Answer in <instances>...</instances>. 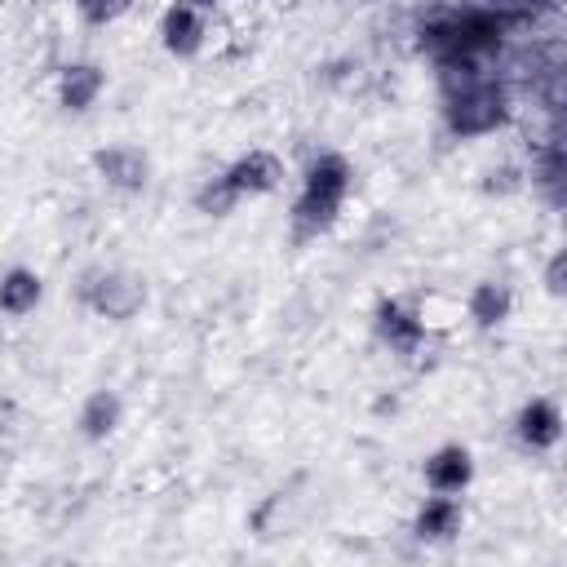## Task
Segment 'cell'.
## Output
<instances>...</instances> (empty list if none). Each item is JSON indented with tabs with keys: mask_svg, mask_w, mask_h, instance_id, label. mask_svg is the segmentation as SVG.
<instances>
[{
	"mask_svg": "<svg viewBox=\"0 0 567 567\" xmlns=\"http://www.w3.org/2000/svg\"><path fill=\"white\" fill-rule=\"evenodd\" d=\"M461 310L478 332H496L514 315V288L505 279H478V284H470Z\"/></svg>",
	"mask_w": 567,
	"mask_h": 567,
	"instance_id": "12",
	"label": "cell"
},
{
	"mask_svg": "<svg viewBox=\"0 0 567 567\" xmlns=\"http://www.w3.org/2000/svg\"><path fill=\"white\" fill-rule=\"evenodd\" d=\"M128 9H133V0H75V18H80L84 27H93V31L115 27Z\"/></svg>",
	"mask_w": 567,
	"mask_h": 567,
	"instance_id": "16",
	"label": "cell"
},
{
	"mask_svg": "<svg viewBox=\"0 0 567 567\" xmlns=\"http://www.w3.org/2000/svg\"><path fill=\"white\" fill-rule=\"evenodd\" d=\"M204 44H208V13L195 9L190 0H173L159 13V49L168 58H182L186 62V58L204 53Z\"/></svg>",
	"mask_w": 567,
	"mask_h": 567,
	"instance_id": "7",
	"label": "cell"
},
{
	"mask_svg": "<svg viewBox=\"0 0 567 567\" xmlns=\"http://www.w3.org/2000/svg\"><path fill=\"white\" fill-rule=\"evenodd\" d=\"M40 301H44V279L31 266L0 270V315L4 319H27Z\"/></svg>",
	"mask_w": 567,
	"mask_h": 567,
	"instance_id": "14",
	"label": "cell"
},
{
	"mask_svg": "<svg viewBox=\"0 0 567 567\" xmlns=\"http://www.w3.org/2000/svg\"><path fill=\"white\" fill-rule=\"evenodd\" d=\"M540 279H545V292H549V297H563V292H567V252H563V248L549 252Z\"/></svg>",
	"mask_w": 567,
	"mask_h": 567,
	"instance_id": "17",
	"label": "cell"
},
{
	"mask_svg": "<svg viewBox=\"0 0 567 567\" xmlns=\"http://www.w3.org/2000/svg\"><path fill=\"white\" fill-rule=\"evenodd\" d=\"M124 425V399L111 385H97L84 394L80 412H75V430L84 443H106L115 430Z\"/></svg>",
	"mask_w": 567,
	"mask_h": 567,
	"instance_id": "13",
	"label": "cell"
},
{
	"mask_svg": "<svg viewBox=\"0 0 567 567\" xmlns=\"http://www.w3.org/2000/svg\"><path fill=\"white\" fill-rule=\"evenodd\" d=\"M461 527H465V505L461 496H447V492H430L412 514V536L425 545H447L461 536Z\"/></svg>",
	"mask_w": 567,
	"mask_h": 567,
	"instance_id": "11",
	"label": "cell"
},
{
	"mask_svg": "<svg viewBox=\"0 0 567 567\" xmlns=\"http://www.w3.org/2000/svg\"><path fill=\"white\" fill-rule=\"evenodd\" d=\"M474 452L465 443H439L425 461H421V478L430 492H447V496H465L474 483Z\"/></svg>",
	"mask_w": 567,
	"mask_h": 567,
	"instance_id": "9",
	"label": "cell"
},
{
	"mask_svg": "<svg viewBox=\"0 0 567 567\" xmlns=\"http://www.w3.org/2000/svg\"><path fill=\"white\" fill-rule=\"evenodd\" d=\"M221 177L230 182V190H235L239 199H257V195H275V190L284 186L288 168H284V159H279L275 151L252 146V151L235 155V159L221 168Z\"/></svg>",
	"mask_w": 567,
	"mask_h": 567,
	"instance_id": "5",
	"label": "cell"
},
{
	"mask_svg": "<svg viewBox=\"0 0 567 567\" xmlns=\"http://www.w3.org/2000/svg\"><path fill=\"white\" fill-rule=\"evenodd\" d=\"M514 102L509 89L492 75H478L470 66V75H443V120L456 137H487L509 120Z\"/></svg>",
	"mask_w": 567,
	"mask_h": 567,
	"instance_id": "2",
	"label": "cell"
},
{
	"mask_svg": "<svg viewBox=\"0 0 567 567\" xmlns=\"http://www.w3.org/2000/svg\"><path fill=\"white\" fill-rule=\"evenodd\" d=\"M80 301L106 323H128L146 306V279L124 266H97L80 279Z\"/></svg>",
	"mask_w": 567,
	"mask_h": 567,
	"instance_id": "3",
	"label": "cell"
},
{
	"mask_svg": "<svg viewBox=\"0 0 567 567\" xmlns=\"http://www.w3.org/2000/svg\"><path fill=\"white\" fill-rule=\"evenodd\" d=\"M102 93H106V66H102V62L80 58V62L58 66V75H53V97H58V106H62L66 115L93 111Z\"/></svg>",
	"mask_w": 567,
	"mask_h": 567,
	"instance_id": "8",
	"label": "cell"
},
{
	"mask_svg": "<svg viewBox=\"0 0 567 567\" xmlns=\"http://www.w3.org/2000/svg\"><path fill=\"white\" fill-rule=\"evenodd\" d=\"M239 204H244V199L230 190V182H226L221 173L204 177L199 190H195V213H204V217H230Z\"/></svg>",
	"mask_w": 567,
	"mask_h": 567,
	"instance_id": "15",
	"label": "cell"
},
{
	"mask_svg": "<svg viewBox=\"0 0 567 567\" xmlns=\"http://www.w3.org/2000/svg\"><path fill=\"white\" fill-rule=\"evenodd\" d=\"M514 439L527 452H549L563 439V408L549 394H532L514 416Z\"/></svg>",
	"mask_w": 567,
	"mask_h": 567,
	"instance_id": "10",
	"label": "cell"
},
{
	"mask_svg": "<svg viewBox=\"0 0 567 567\" xmlns=\"http://www.w3.org/2000/svg\"><path fill=\"white\" fill-rule=\"evenodd\" d=\"M93 173L120 190V195H142L151 186V155L137 146V142H106L93 151Z\"/></svg>",
	"mask_w": 567,
	"mask_h": 567,
	"instance_id": "4",
	"label": "cell"
},
{
	"mask_svg": "<svg viewBox=\"0 0 567 567\" xmlns=\"http://www.w3.org/2000/svg\"><path fill=\"white\" fill-rule=\"evenodd\" d=\"M372 328L394 354H416L421 341L430 337V328L421 319V306H412L408 297H381L377 310H372Z\"/></svg>",
	"mask_w": 567,
	"mask_h": 567,
	"instance_id": "6",
	"label": "cell"
},
{
	"mask_svg": "<svg viewBox=\"0 0 567 567\" xmlns=\"http://www.w3.org/2000/svg\"><path fill=\"white\" fill-rule=\"evenodd\" d=\"M354 190V168L346 155L337 151H319L306 173H301V190L292 199V213H288V226H292V244H310L319 235H328L346 208Z\"/></svg>",
	"mask_w": 567,
	"mask_h": 567,
	"instance_id": "1",
	"label": "cell"
}]
</instances>
